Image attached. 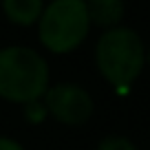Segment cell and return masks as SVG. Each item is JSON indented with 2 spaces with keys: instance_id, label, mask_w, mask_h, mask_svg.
<instances>
[{
  "instance_id": "1",
  "label": "cell",
  "mask_w": 150,
  "mask_h": 150,
  "mask_svg": "<svg viewBox=\"0 0 150 150\" xmlns=\"http://www.w3.org/2000/svg\"><path fill=\"white\" fill-rule=\"evenodd\" d=\"M49 88V64L29 47L0 49V97L11 104L42 99Z\"/></svg>"
},
{
  "instance_id": "2",
  "label": "cell",
  "mask_w": 150,
  "mask_h": 150,
  "mask_svg": "<svg viewBox=\"0 0 150 150\" xmlns=\"http://www.w3.org/2000/svg\"><path fill=\"white\" fill-rule=\"evenodd\" d=\"M95 62L108 84L117 88H128L144 71V42L137 31L122 24L106 29L95 47Z\"/></svg>"
},
{
  "instance_id": "3",
  "label": "cell",
  "mask_w": 150,
  "mask_h": 150,
  "mask_svg": "<svg viewBox=\"0 0 150 150\" xmlns=\"http://www.w3.org/2000/svg\"><path fill=\"white\" fill-rule=\"evenodd\" d=\"M91 18L86 0H53L38 20V38L51 53H71L86 40Z\"/></svg>"
},
{
  "instance_id": "4",
  "label": "cell",
  "mask_w": 150,
  "mask_h": 150,
  "mask_svg": "<svg viewBox=\"0 0 150 150\" xmlns=\"http://www.w3.org/2000/svg\"><path fill=\"white\" fill-rule=\"evenodd\" d=\"M47 112L66 126H82L93 115V99L77 84H55L44 93Z\"/></svg>"
},
{
  "instance_id": "5",
  "label": "cell",
  "mask_w": 150,
  "mask_h": 150,
  "mask_svg": "<svg viewBox=\"0 0 150 150\" xmlns=\"http://www.w3.org/2000/svg\"><path fill=\"white\" fill-rule=\"evenodd\" d=\"M91 24H97L102 29L119 27L124 18V0H86Z\"/></svg>"
},
{
  "instance_id": "6",
  "label": "cell",
  "mask_w": 150,
  "mask_h": 150,
  "mask_svg": "<svg viewBox=\"0 0 150 150\" xmlns=\"http://www.w3.org/2000/svg\"><path fill=\"white\" fill-rule=\"evenodd\" d=\"M5 16L18 27H31L44 11L42 0H2Z\"/></svg>"
},
{
  "instance_id": "7",
  "label": "cell",
  "mask_w": 150,
  "mask_h": 150,
  "mask_svg": "<svg viewBox=\"0 0 150 150\" xmlns=\"http://www.w3.org/2000/svg\"><path fill=\"white\" fill-rule=\"evenodd\" d=\"M97 150H137V146L126 137H106L97 146Z\"/></svg>"
},
{
  "instance_id": "8",
  "label": "cell",
  "mask_w": 150,
  "mask_h": 150,
  "mask_svg": "<svg viewBox=\"0 0 150 150\" xmlns=\"http://www.w3.org/2000/svg\"><path fill=\"white\" fill-rule=\"evenodd\" d=\"M47 106H44V102H29L24 104V117L29 119V122H42L44 117H47Z\"/></svg>"
},
{
  "instance_id": "9",
  "label": "cell",
  "mask_w": 150,
  "mask_h": 150,
  "mask_svg": "<svg viewBox=\"0 0 150 150\" xmlns=\"http://www.w3.org/2000/svg\"><path fill=\"white\" fill-rule=\"evenodd\" d=\"M0 150H24L22 146L16 139H9V137H0Z\"/></svg>"
},
{
  "instance_id": "10",
  "label": "cell",
  "mask_w": 150,
  "mask_h": 150,
  "mask_svg": "<svg viewBox=\"0 0 150 150\" xmlns=\"http://www.w3.org/2000/svg\"><path fill=\"white\" fill-rule=\"evenodd\" d=\"M146 62H148V64H150V51L146 53Z\"/></svg>"
}]
</instances>
